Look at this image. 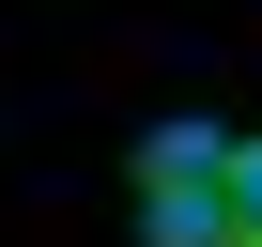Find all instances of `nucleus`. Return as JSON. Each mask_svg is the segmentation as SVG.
Wrapping results in <instances>:
<instances>
[{"mask_svg":"<svg viewBox=\"0 0 262 247\" xmlns=\"http://www.w3.org/2000/svg\"><path fill=\"white\" fill-rule=\"evenodd\" d=\"M139 247H231V139L216 123L139 139Z\"/></svg>","mask_w":262,"mask_h":247,"instance_id":"f257e3e1","label":"nucleus"},{"mask_svg":"<svg viewBox=\"0 0 262 247\" xmlns=\"http://www.w3.org/2000/svg\"><path fill=\"white\" fill-rule=\"evenodd\" d=\"M231 247H262V139H231Z\"/></svg>","mask_w":262,"mask_h":247,"instance_id":"f03ea898","label":"nucleus"}]
</instances>
